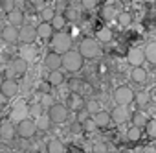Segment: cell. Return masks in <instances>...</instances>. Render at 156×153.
<instances>
[{"label":"cell","instance_id":"6da1fadb","mask_svg":"<svg viewBox=\"0 0 156 153\" xmlns=\"http://www.w3.org/2000/svg\"><path fill=\"white\" fill-rule=\"evenodd\" d=\"M85 57L79 50H68L66 54H62V68L68 72H79L83 68Z\"/></svg>","mask_w":156,"mask_h":153},{"label":"cell","instance_id":"7a4b0ae2","mask_svg":"<svg viewBox=\"0 0 156 153\" xmlns=\"http://www.w3.org/2000/svg\"><path fill=\"white\" fill-rule=\"evenodd\" d=\"M50 48L53 52L59 54H66L68 50H72V35H68L66 32H55L50 39Z\"/></svg>","mask_w":156,"mask_h":153},{"label":"cell","instance_id":"3957f363","mask_svg":"<svg viewBox=\"0 0 156 153\" xmlns=\"http://www.w3.org/2000/svg\"><path fill=\"white\" fill-rule=\"evenodd\" d=\"M79 52L83 54V57H85V59H96V57H99V55H101L99 41L90 39V37L83 39V41H81V44H79Z\"/></svg>","mask_w":156,"mask_h":153},{"label":"cell","instance_id":"277c9868","mask_svg":"<svg viewBox=\"0 0 156 153\" xmlns=\"http://www.w3.org/2000/svg\"><path fill=\"white\" fill-rule=\"evenodd\" d=\"M134 100H136V92L130 87H127V85H121V87H118L114 91V102H116V105H125L127 107Z\"/></svg>","mask_w":156,"mask_h":153},{"label":"cell","instance_id":"5b68a950","mask_svg":"<svg viewBox=\"0 0 156 153\" xmlns=\"http://www.w3.org/2000/svg\"><path fill=\"white\" fill-rule=\"evenodd\" d=\"M68 113H70V109L64 103H53L48 109V114H50V118H51L53 124H64L68 120Z\"/></svg>","mask_w":156,"mask_h":153},{"label":"cell","instance_id":"8992f818","mask_svg":"<svg viewBox=\"0 0 156 153\" xmlns=\"http://www.w3.org/2000/svg\"><path fill=\"white\" fill-rule=\"evenodd\" d=\"M37 37H39V35H37V28H35V26H31V24H22V26L19 28V43H22V44H31V43H35Z\"/></svg>","mask_w":156,"mask_h":153},{"label":"cell","instance_id":"52a82bcc","mask_svg":"<svg viewBox=\"0 0 156 153\" xmlns=\"http://www.w3.org/2000/svg\"><path fill=\"white\" fill-rule=\"evenodd\" d=\"M17 135V127H15V122L11 118H6L0 122V138L4 142H11Z\"/></svg>","mask_w":156,"mask_h":153},{"label":"cell","instance_id":"ba28073f","mask_svg":"<svg viewBox=\"0 0 156 153\" xmlns=\"http://www.w3.org/2000/svg\"><path fill=\"white\" fill-rule=\"evenodd\" d=\"M37 131H39V129H37V124H35V120H31V118H26V120L19 122V125H17V133H19L22 138H31Z\"/></svg>","mask_w":156,"mask_h":153},{"label":"cell","instance_id":"9c48e42d","mask_svg":"<svg viewBox=\"0 0 156 153\" xmlns=\"http://www.w3.org/2000/svg\"><path fill=\"white\" fill-rule=\"evenodd\" d=\"M145 59H147L145 48H141V46H134V48H130V50L127 52V61H129V65H132V66H141Z\"/></svg>","mask_w":156,"mask_h":153},{"label":"cell","instance_id":"30bf717a","mask_svg":"<svg viewBox=\"0 0 156 153\" xmlns=\"http://www.w3.org/2000/svg\"><path fill=\"white\" fill-rule=\"evenodd\" d=\"M30 116V105L28 103H24V102H19V103H15L13 105V109H11V114H9V118L13 120V122H22V120H26Z\"/></svg>","mask_w":156,"mask_h":153},{"label":"cell","instance_id":"8fae6325","mask_svg":"<svg viewBox=\"0 0 156 153\" xmlns=\"http://www.w3.org/2000/svg\"><path fill=\"white\" fill-rule=\"evenodd\" d=\"M0 33H2V41L8 43V44H15V43H19V26L6 24L2 30H0Z\"/></svg>","mask_w":156,"mask_h":153},{"label":"cell","instance_id":"7c38bea8","mask_svg":"<svg viewBox=\"0 0 156 153\" xmlns=\"http://www.w3.org/2000/svg\"><path fill=\"white\" fill-rule=\"evenodd\" d=\"M44 65H46V68L48 70H57V68H61L62 66V54H59V52H48L46 55H44Z\"/></svg>","mask_w":156,"mask_h":153},{"label":"cell","instance_id":"4fadbf2b","mask_svg":"<svg viewBox=\"0 0 156 153\" xmlns=\"http://www.w3.org/2000/svg\"><path fill=\"white\" fill-rule=\"evenodd\" d=\"M0 92H2V94L9 100V98H13V96H17V94H19V83H17L15 80L8 78V80H4L2 87H0Z\"/></svg>","mask_w":156,"mask_h":153},{"label":"cell","instance_id":"5bb4252c","mask_svg":"<svg viewBox=\"0 0 156 153\" xmlns=\"http://www.w3.org/2000/svg\"><path fill=\"white\" fill-rule=\"evenodd\" d=\"M110 116H112V122H114V124H125L130 114H129V111H127L125 105H118V107L110 113Z\"/></svg>","mask_w":156,"mask_h":153},{"label":"cell","instance_id":"9a60e30c","mask_svg":"<svg viewBox=\"0 0 156 153\" xmlns=\"http://www.w3.org/2000/svg\"><path fill=\"white\" fill-rule=\"evenodd\" d=\"M11 70H13V74H15V76H24V74H26V70H28V61H26V59H22L20 55H19V57H15V59L11 61Z\"/></svg>","mask_w":156,"mask_h":153},{"label":"cell","instance_id":"2e32d148","mask_svg":"<svg viewBox=\"0 0 156 153\" xmlns=\"http://www.w3.org/2000/svg\"><path fill=\"white\" fill-rule=\"evenodd\" d=\"M53 26H51V22H46V21H42L39 26H37V35H39V39H51V35H53Z\"/></svg>","mask_w":156,"mask_h":153},{"label":"cell","instance_id":"e0dca14e","mask_svg":"<svg viewBox=\"0 0 156 153\" xmlns=\"http://www.w3.org/2000/svg\"><path fill=\"white\" fill-rule=\"evenodd\" d=\"M19 55H20L22 59H26L28 63H31V61H35V57H37V48L33 46V43H31V44H22Z\"/></svg>","mask_w":156,"mask_h":153},{"label":"cell","instance_id":"ac0fdd59","mask_svg":"<svg viewBox=\"0 0 156 153\" xmlns=\"http://www.w3.org/2000/svg\"><path fill=\"white\" fill-rule=\"evenodd\" d=\"M8 24H13V26H22L24 24V13L20 9H11L8 11Z\"/></svg>","mask_w":156,"mask_h":153},{"label":"cell","instance_id":"d6986e66","mask_svg":"<svg viewBox=\"0 0 156 153\" xmlns=\"http://www.w3.org/2000/svg\"><path fill=\"white\" fill-rule=\"evenodd\" d=\"M48 81H50L51 87H61V85L64 83V74L61 72V68L50 70V74H48Z\"/></svg>","mask_w":156,"mask_h":153},{"label":"cell","instance_id":"ffe728a7","mask_svg":"<svg viewBox=\"0 0 156 153\" xmlns=\"http://www.w3.org/2000/svg\"><path fill=\"white\" fill-rule=\"evenodd\" d=\"M68 109L70 111H81L83 107H85V103H83V98L79 96V94H70L68 96Z\"/></svg>","mask_w":156,"mask_h":153},{"label":"cell","instance_id":"44dd1931","mask_svg":"<svg viewBox=\"0 0 156 153\" xmlns=\"http://www.w3.org/2000/svg\"><path fill=\"white\" fill-rule=\"evenodd\" d=\"M130 78L134 83H143L147 80V70L143 66H132V72H130Z\"/></svg>","mask_w":156,"mask_h":153},{"label":"cell","instance_id":"7402d4cb","mask_svg":"<svg viewBox=\"0 0 156 153\" xmlns=\"http://www.w3.org/2000/svg\"><path fill=\"white\" fill-rule=\"evenodd\" d=\"M92 118L96 120L98 127H107V125L112 122V116H110V113H107V111H99V113H98V114H94Z\"/></svg>","mask_w":156,"mask_h":153},{"label":"cell","instance_id":"603a6c76","mask_svg":"<svg viewBox=\"0 0 156 153\" xmlns=\"http://www.w3.org/2000/svg\"><path fill=\"white\" fill-rule=\"evenodd\" d=\"M35 124H37V129H39V131H48L53 122H51L50 114H42V113H41V114L35 118Z\"/></svg>","mask_w":156,"mask_h":153},{"label":"cell","instance_id":"cb8c5ba5","mask_svg":"<svg viewBox=\"0 0 156 153\" xmlns=\"http://www.w3.org/2000/svg\"><path fill=\"white\" fill-rule=\"evenodd\" d=\"M141 135H143V131H141V127L140 125H130L129 129H127V140L129 142H138V140H141Z\"/></svg>","mask_w":156,"mask_h":153},{"label":"cell","instance_id":"d4e9b609","mask_svg":"<svg viewBox=\"0 0 156 153\" xmlns=\"http://www.w3.org/2000/svg\"><path fill=\"white\" fill-rule=\"evenodd\" d=\"M46 149L48 153H64V144L59 138H50L46 144Z\"/></svg>","mask_w":156,"mask_h":153},{"label":"cell","instance_id":"484cf974","mask_svg":"<svg viewBox=\"0 0 156 153\" xmlns=\"http://www.w3.org/2000/svg\"><path fill=\"white\" fill-rule=\"evenodd\" d=\"M96 35H98V41L103 43V44H107V43L112 41V30L110 28H101V30H98Z\"/></svg>","mask_w":156,"mask_h":153},{"label":"cell","instance_id":"4316f807","mask_svg":"<svg viewBox=\"0 0 156 153\" xmlns=\"http://www.w3.org/2000/svg\"><path fill=\"white\" fill-rule=\"evenodd\" d=\"M145 55H147V61L151 65H156V41L154 43H149L145 46Z\"/></svg>","mask_w":156,"mask_h":153},{"label":"cell","instance_id":"83f0119b","mask_svg":"<svg viewBox=\"0 0 156 153\" xmlns=\"http://www.w3.org/2000/svg\"><path fill=\"white\" fill-rule=\"evenodd\" d=\"M140 107H143V105H147L149 102H151V92L149 91H140V92H136V100H134Z\"/></svg>","mask_w":156,"mask_h":153},{"label":"cell","instance_id":"f1b7e54d","mask_svg":"<svg viewBox=\"0 0 156 153\" xmlns=\"http://www.w3.org/2000/svg\"><path fill=\"white\" fill-rule=\"evenodd\" d=\"M116 22H118L121 28H127V26H130V22H132V15H130V13H127V11H123V13H118V19H116Z\"/></svg>","mask_w":156,"mask_h":153},{"label":"cell","instance_id":"f546056e","mask_svg":"<svg viewBox=\"0 0 156 153\" xmlns=\"http://www.w3.org/2000/svg\"><path fill=\"white\" fill-rule=\"evenodd\" d=\"M55 15H57V13H55V9H53L51 6H46V8H42V9H41V19H42V21H46V22H51Z\"/></svg>","mask_w":156,"mask_h":153},{"label":"cell","instance_id":"4dcf8cb0","mask_svg":"<svg viewBox=\"0 0 156 153\" xmlns=\"http://www.w3.org/2000/svg\"><path fill=\"white\" fill-rule=\"evenodd\" d=\"M51 26H53L55 32L64 30V26H66V17H64V15H55L53 21H51Z\"/></svg>","mask_w":156,"mask_h":153},{"label":"cell","instance_id":"1f68e13d","mask_svg":"<svg viewBox=\"0 0 156 153\" xmlns=\"http://www.w3.org/2000/svg\"><path fill=\"white\" fill-rule=\"evenodd\" d=\"M147 122H149V118H147L141 111H138V113H134V114H132V124H134V125L145 127V125H147Z\"/></svg>","mask_w":156,"mask_h":153},{"label":"cell","instance_id":"d6a6232c","mask_svg":"<svg viewBox=\"0 0 156 153\" xmlns=\"http://www.w3.org/2000/svg\"><path fill=\"white\" fill-rule=\"evenodd\" d=\"M39 103H41V107H42V109H50L55 102H53V96H51L50 92H42V96H41Z\"/></svg>","mask_w":156,"mask_h":153},{"label":"cell","instance_id":"836d02e7","mask_svg":"<svg viewBox=\"0 0 156 153\" xmlns=\"http://www.w3.org/2000/svg\"><path fill=\"white\" fill-rule=\"evenodd\" d=\"M101 15H103L105 21H114V19H118V13H116V9H114L112 6H105L103 11H101Z\"/></svg>","mask_w":156,"mask_h":153},{"label":"cell","instance_id":"e575fe53","mask_svg":"<svg viewBox=\"0 0 156 153\" xmlns=\"http://www.w3.org/2000/svg\"><path fill=\"white\" fill-rule=\"evenodd\" d=\"M85 107H87V111H88L92 116L101 111V105H99V102H96V100H88V102L85 103Z\"/></svg>","mask_w":156,"mask_h":153},{"label":"cell","instance_id":"d590c367","mask_svg":"<svg viewBox=\"0 0 156 153\" xmlns=\"http://www.w3.org/2000/svg\"><path fill=\"white\" fill-rule=\"evenodd\" d=\"M145 131H147V135H149L151 138H156V118H152V120L147 122Z\"/></svg>","mask_w":156,"mask_h":153},{"label":"cell","instance_id":"8d00e7d4","mask_svg":"<svg viewBox=\"0 0 156 153\" xmlns=\"http://www.w3.org/2000/svg\"><path fill=\"white\" fill-rule=\"evenodd\" d=\"M98 129V124H96V120L90 116L88 120H85L83 122V131H88V133H92V131H96Z\"/></svg>","mask_w":156,"mask_h":153},{"label":"cell","instance_id":"74e56055","mask_svg":"<svg viewBox=\"0 0 156 153\" xmlns=\"http://www.w3.org/2000/svg\"><path fill=\"white\" fill-rule=\"evenodd\" d=\"M90 116H92V114H90V113L87 111V107H83L81 111H77V122H81V124H83L85 120H88Z\"/></svg>","mask_w":156,"mask_h":153},{"label":"cell","instance_id":"f35d334b","mask_svg":"<svg viewBox=\"0 0 156 153\" xmlns=\"http://www.w3.org/2000/svg\"><path fill=\"white\" fill-rule=\"evenodd\" d=\"M94 153H107V144L105 142H96L94 147H92Z\"/></svg>","mask_w":156,"mask_h":153},{"label":"cell","instance_id":"ab89813d","mask_svg":"<svg viewBox=\"0 0 156 153\" xmlns=\"http://www.w3.org/2000/svg\"><path fill=\"white\" fill-rule=\"evenodd\" d=\"M81 4H83L85 9H92V8L98 6V0H81Z\"/></svg>","mask_w":156,"mask_h":153},{"label":"cell","instance_id":"60d3db41","mask_svg":"<svg viewBox=\"0 0 156 153\" xmlns=\"http://www.w3.org/2000/svg\"><path fill=\"white\" fill-rule=\"evenodd\" d=\"M64 17H66V21H75V17H77V13H75L73 9H66V13H64Z\"/></svg>","mask_w":156,"mask_h":153},{"label":"cell","instance_id":"b9f144b4","mask_svg":"<svg viewBox=\"0 0 156 153\" xmlns=\"http://www.w3.org/2000/svg\"><path fill=\"white\" fill-rule=\"evenodd\" d=\"M50 87H51V85H50V81H46V83H42V85H41V91H42V92H50Z\"/></svg>","mask_w":156,"mask_h":153},{"label":"cell","instance_id":"7bdbcfd3","mask_svg":"<svg viewBox=\"0 0 156 153\" xmlns=\"http://www.w3.org/2000/svg\"><path fill=\"white\" fill-rule=\"evenodd\" d=\"M6 102H8V98H6V96H4L2 92H0V105H4Z\"/></svg>","mask_w":156,"mask_h":153},{"label":"cell","instance_id":"ee69618b","mask_svg":"<svg viewBox=\"0 0 156 153\" xmlns=\"http://www.w3.org/2000/svg\"><path fill=\"white\" fill-rule=\"evenodd\" d=\"M154 151H156L154 147H147V149H145V153H154Z\"/></svg>","mask_w":156,"mask_h":153},{"label":"cell","instance_id":"f6af8a7d","mask_svg":"<svg viewBox=\"0 0 156 153\" xmlns=\"http://www.w3.org/2000/svg\"><path fill=\"white\" fill-rule=\"evenodd\" d=\"M4 80H6V78H4V76H2V74H0V87H2V83H4Z\"/></svg>","mask_w":156,"mask_h":153},{"label":"cell","instance_id":"bcb514c9","mask_svg":"<svg viewBox=\"0 0 156 153\" xmlns=\"http://www.w3.org/2000/svg\"><path fill=\"white\" fill-rule=\"evenodd\" d=\"M13 153H26V151H24V149H15Z\"/></svg>","mask_w":156,"mask_h":153},{"label":"cell","instance_id":"7dc6e473","mask_svg":"<svg viewBox=\"0 0 156 153\" xmlns=\"http://www.w3.org/2000/svg\"><path fill=\"white\" fill-rule=\"evenodd\" d=\"M4 120V114H2V109H0V122H2Z\"/></svg>","mask_w":156,"mask_h":153},{"label":"cell","instance_id":"c3c4849f","mask_svg":"<svg viewBox=\"0 0 156 153\" xmlns=\"http://www.w3.org/2000/svg\"><path fill=\"white\" fill-rule=\"evenodd\" d=\"M119 153H132V151H129V149H123V151H119Z\"/></svg>","mask_w":156,"mask_h":153},{"label":"cell","instance_id":"681fc988","mask_svg":"<svg viewBox=\"0 0 156 153\" xmlns=\"http://www.w3.org/2000/svg\"><path fill=\"white\" fill-rule=\"evenodd\" d=\"M0 39H2V33H0Z\"/></svg>","mask_w":156,"mask_h":153},{"label":"cell","instance_id":"f907efd6","mask_svg":"<svg viewBox=\"0 0 156 153\" xmlns=\"http://www.w3.org/2000/svg\"><path fill=\"white\" fill-rule=\"evenodd\" d=\"M0 22H2V17H0Z\"/></svg>","mask_w":156,"mask_h":153}]
</instances>
